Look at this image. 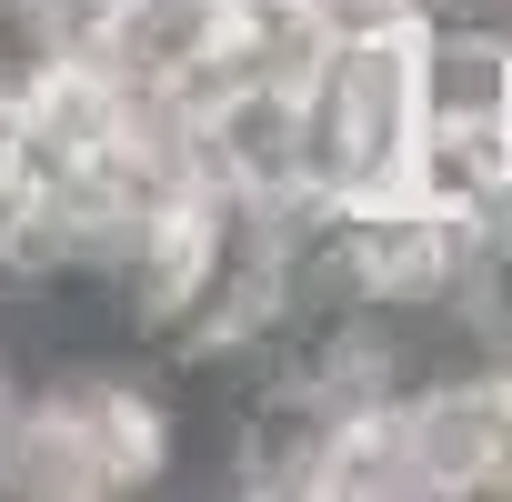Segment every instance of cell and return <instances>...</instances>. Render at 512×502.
<instances>
[{
	"mask_svg": "<svg viewBox=\"0 0 512 502\" xmlns=\"http://www.w3.org/2000/svg\"><path fill=\"white\" fill-rule=\"evenodd\" d=\"M191 161H201L211 191L262 201V211L322 201L312 191V111H302V91H201L191 101Z\"/></svg>",
	"mask_w": 512,
	"mask_h": 502,
	"instance_id": "obj_1",
	"label": "cell"
},
{
	"mask_svg": "<svg viewBox=\"0 0 512 502\" xmlns=\"http://www.w3.org/2000/svg\"><path fill=\"white\" fill-rule=\"evenodd\" d=\"M322 51H332L322 0H211L201 91H312Z\"/></svg>",
	"mask_w": 512,
	"mask_h": 502,
	"instance_id": "obj_2",
	"label": "cell"
},
{
	"mask_svg": "<svg viewBox=\"0 0 512 502\" xmlns=\"http://www.w3.org/2000/svg\"><path fill=\"white\" fill-rule=\"evenodd\" d=\"M11 181H21V101L0 91V191H11Z\"/></svg>",
	"mask_w": 512,
	"mask_h": 502,
	"instance_id": "obj_3",
	"label": "cell"
},
{
	"mask_svg": "<svg viewBox=\"0 0 512 502\" xmlns=\"http://www.w3.org/2000/svg\"><path fill=\"white\" fill-rule=\"evenodd\" d=\"M492 151H502V191H512V71H502V111H492Z\"/></svg>",
	"mask_w": 512,
	"mask_h": 502,
	"instance_id": "obj_4",
	"label": "cell"
}]
</instances>
